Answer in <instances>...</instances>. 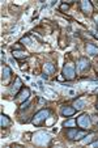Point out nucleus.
<instances>
[{
	"label": "nucleus",
	"mask_w": 98,
	"mask_h": 148,
	"mask_svg": "<svg viewBox=\"0 0 98 148\" xmlns=\"http://www.w3.org/2000/svg\"><path fill=\"white\" fill-rule=\"evenodd\" d=\"M50 115V110L48 109H42V110H39L38 113H35L34 114V117H33V125H35V126H39L41 123L43 122V121H46V118Z\"/></svg>",
	"instance_id": "1"
},
{
	"label": "nucleus",
	"mask_w": 98,
	"mask_h": 148,
	"mask_svg": "<svg viewBox=\"0 0 98 148\" xmlns=\"http://www.w3.org/2000/svg\"><path fill=\"white\" fill-rule=\"evenodd\" d=\"M88 132L85 130H77V129H69L67 131V136L71 140H80L86 136Z\"/></svg>",
	"instance_id": "2"
},
{
	"label": "nucleus",
	"mask_w": 98,
	"mask_h": 148,
	"mask_svg": "<svg viewBox=\"0 0 98 148\" xmlns=\"http://www.w3.org/2000/svg\"><path fill=\"white\" fill-rule=\"evenodd\" d=\"M75 75H76V71H75V67H73L72 63L65 64L64 68H63V76H64L65 80H73Z\"/></svg>",
	"instance_id": "3"
},
{
	"label": "nucleus",
	"mask_w": 98,
	"mask_h": 148,
	"mask_svg": "<svg viewBox=\"0 0 98 148\" xmlns=\"http://www.w3.org/2000/svg\"><path fill=\"white\" fill-rule=\"evenodd\" d=\"M90 123H92V121H90V117L88 114H82L78 117L77 119V125L80 126V127H82L84 130H88L90 127Z\"/></svg>",
	"instance_id": "4"
},
{
	"label": "nucleus",
	"mask_w": 98,
	"mask_h": 148,
	"mask_svg": "<svg viewBox=\"0 0 98 148\" xmlns=\"http://www.w3.org/2000/svg\"><path fill=\"white\" fill-rule=\"evenodd\" d=\"M50 140V135L46 134V132H37L34 135V143L35 144H46V143Z\"/></svg>",
	"instance_id": "5"
},
{
	"label": "nucleus",
	"mask_w": 98,
	"mask_h": 148,
	"mask_svg": "<svg viewBox=\"0 0 98 148\" xmlns=\"http://www.w3.org/2000/svg\"><path fill=\"white\" fill-rule=\"evenodd\" d=\"M80 5H81V11L84 13H92L93 12V5L89 0H82L81 3H80Z\"/></svg>",
	"instance_id": "6"
},
{
	"label": "nucleus",
	"mask_w": 98,
	"mask_h": 148,
	"mask_svg": "<svg viewBox=\"0 0 98 148\" xmlns=\"http://www.w3.org/2000/svg\"><path fill=\"white\" fill-rule=\"evenodd\" d=\"M29 96H30V90H29V88H22V89L18 92V95H17V98L24 102V101H26L29 98Z\"/></svg>",
	"instance_id": "7"
},
{
	"label": "nucleus",
	"mask_w": 98,
	"mask_h": 148,
	"mask_svg": "<svg viewBox=\"0 0 98 148\" xmlns=\"http://www.w3.org/2000/svg\"><path fill=\"white\" fill-rule=\"evenodd\" d=\"M90 67V63H89V60H88L86 58H80V60H78V63H77V68L80 71H85V70H88V68Z\"/></svg>",
	"instance_id": "8"
},
{
	"label": "nucleus",
	"mask_w": 98,
	"mask_h": 148,
	"mask_svg": "<svg viewBox=\"0 0 98 148\" xmlns=\"http://www.w3.org/2000/svg\"><path fill=\"white\" fill-rule=\"evenodd\" d=\"M21 89H22V83H21V79L16 77L13 87H12V93L17 96V95H18V90H21Z\"/></svg>",
	"instance_id": "9"
},
{
	"label": "nucleus",
	"mask_w": 98,
	"mask_h": 148,
	"mask_svg": "<svg viewBox=\"0 0 98 148\" xmlns=\"http://www.w3.org/2000/svg\"><path fill=\"white\" fill-rule=\"evenodd\" d=\"M60 112H62V114L64 115V117H72V115L76 113V109L72 106H63Z\"/></svg>",
	"instance_id": "10"
},
{
	"label": "nucleus",
	"mask_w": 98,
	"mask_h": 148,
	"mask_svg": "<svg viewBox=\"0 0 98 148\" xmlns=\"http://www.w3.org/2000/svg\"><path fill=\"white\" fill-rule=\"evenodd\" d=\"M13 56L17 59H25L29 56V54L24 50H13Z\"/></svg>",
	"instance_id": "11"
},
{
	"label": "nucleus",
	"mask_w": 98,
	"mask_h": 148,
	"mask_svg": "<svg viewBox=\"0 0 98 148\" xmlns=\"http://www.w3.org/2000/svg\"><path fill=\"white\" fill-rule=\"evenodd\" d=\"M43 71H45L46 75H51V73L55 72V67H54L52 63H45L43 64Z\"/></svg>",
	"instance_id": "12"
},
{
	"label": "nucleus",
	"mask_w": 98,
	"mask_h": 148,
	"mask_svg": "<svg viewBox=\"0 0 98 148\" xmlns=\"http://www.w3.org/2000/svg\"><path fill=\"white\" fill-rule=\"evenodd\" d=\"M9 125H11L9 118L7 117L4 113H1V115H0V126H1V127H8Z\"/></svg>",
	"instance_id": "13"
},
{
	"label": "nucleus",
	"mask_w": 98,
	"mask_h": 148,
	"mask_svg": "<svg viewBox=\"0 0 98 148\" xmlns=\"http://www.w3.org/2000/svg\"><path fill=\"white\" fill-rule=\"evenodd\" d=\"M3 76H1V79H3V81H8V79H9V76H11V68H8V67H4L3 68Z\"/></svg>",
	"instance_id": "14"
},
{
	"label": "nucleus",
	"mask_w": 98,
	"mask_h": 148,
	"mask_svg": "<svg viewBox=\"0 0 98 148\" xmlns=\"http://www.w3.org/2000/svg\"><path fill=\"white\" fill-rule=\"evenodd\" d=\"M84 106H85V102L82 100H76L75 102H73V108H75L76 110H81Z\"/></svg>",
	"instance_id": "15"
},
{
	"label": "nucleus",
	"mask_w": 98,
	"mask_h": 148,
	"mask_svg": "<svg viewBox=\"0 0 98 148\" xmlns=\"http://www.w3.org/2000/svg\"><path fill=\"white\" fill-rule=\"evenodd\" d=\"M86 51H88V54H90V55H95V54H98V49L94 47L93 45H88Z\"/></svg>",
	"instance_id": "16"
},
{
	"label": "nucleus",
	"mask_w": 98,
	"mask_h": 148,
	"mask_svg": "<svg viewBox=\"0 0 98 148\" xmlns=\"http://www.w3.org/2000/svg\"><path fill=\"white\" fill-rule=\"evenodd\" d=\"M75 125H76V121H73V119H68V121H65V122L63 123L64 127H73Z\"/></svg>",
	"instance_id": "17"
},
{
	"label": "nucleus",
	"mask_w": 98,
	"mask_h": 148,
	"mask_svg": "<svg viewBox=\"0 0 98 148\" xmlns=\"http://www.w3.org/2000/svg\"><path fill=\"white\" fill-rule=\"evenodd\" d=\"M20 42H21V43H24V45H30V43H31V41H30V38H29V37H24V38H21V39H20Z\"/></svg>",
	"instance_id": "18"
},
{
	"label": "nucleus",
	"mask_w": 98,
	"mask_h": 148,
	"mask_svg": "<svg viewBox=\"0 0 98 148\" xmlns=\"http://www.w3.org/2000/svg\"><path fill=\"white\" fill-rule=\"evenodd\" d=\"M29 105H30V101H29V100L24 101V102L21 103V106H20V110H24V109H25V108H28Z\"/></svg>",
	"instance_id": "19"
},
{
	"label": "nucleus",
	"mask_w": 98,
	"mask_h": 148,
	"mask_svg": "<svg viewBox=\"0 0 98 148\" xmlns=\"http://www.w3.org/2000/svg\"><path fill=\"white\" fill-rule=\"evenodd\" d=\"M68 9H69L68 4H62V5H60V11L62 12H65V11H68Z\"/></svg>",
	"instance_id": "20"
},
{
	"label": "nucleus",
	"mask_w": 98,
	"mask_h": 148,
	"mask_svg": "<svg viewBox=\"0 0 98 148\" xmlns=\"http://www.w3.org/2000/svg\"><path fill=\"white\" fill-rule=\"evenodd\" d=\"M90 147H98V140H97V142H94V143H92V144H90Z\"/></svg>",
	"instance_id": "21"
},
{
	"label": "nucleus",
	"mask_w": 98,
	"mask_h": 148,
	"mask_svg": "<svg viewBox=\"0 0 98 148\" xmlns=\"http://www.w3.org/2000/svg\"><path fill=\"white\" fill-rule=\"evenodd\" d=\"M93 121L98 123V115H93Z\"/></svg>",
	"instance_id": "22"
},
{
	"label": "nucleus",
	"mask_w": 98,
	"mask_h": 148,
	"mask_svg": "<svg viewBox=\"0 0 98 148\" xmlns=\"http://www.w3.org/2000/svg\"><path fill=\"white\" fill-rule=\"evenodd\" d=\"M94 21H95V24L98 25V14H94Z\"/></svg>",
	"instance_id": "23"
},
{
	"label": "nucleus",
	"mask_w": 98,
	"mask_h": 148,
	"mask_svg": "<svg viewBox=\"0 0 98 148\" xmlns=\"http://www.w3.org/2000/svg\"><path fill=\"white\" fill-rule=\"evenodd\" d=\"M92 33H93V36H94L95 38H98V33H97V32H92Z\"/></svg>",
	"instance_id": "24"
},
{
	"label": "nucleus",
	"mask_w": 98,
	"mask_h": 148,
	"mask_svg": "<svg viewBox=\"0 0 98 148\" xmlns=\"http://www.w3.org/2000/svg\"><path fill=\"white\" fill-rule=\"evenodd\" d=\"M97 108H98V105H97Z\"/></svg>",
	"instance_id": "25"
}]
</instances>
